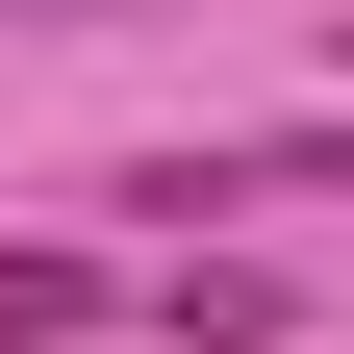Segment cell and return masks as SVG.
Returning a JSON list of instances; mask_svg holds the SVG:
<instances>
[{
	"label": "cell",
	"mask_w": 354,
	"mask_h": 354,
	"mask_svg": "<svg viewBox=\"0 0 354 354\" xmlns=\"http://www.w3.org/2000/svg\"><path fill=\"white\" fill-rule=\"evenodd\" d=\"M127 203H152V228H228V203H354V127H304V152H152Z\"/></svg>",
	"instance_id": "6da1fadb"
},
{
	"label": "cell",
	"mask_w": 354,
	"mask_h": 354,
	"mask_svg": "<svg viewBox=\"0 0 354 354\" xmlns=\"http://www.w3.org/2000/svg\"><path fill=\"white\" fill-rule=\"evenodd\" d=\"M51 329H102V253H0V354H51Z\"/></svg>",
	"instance_id": "7a4b0ae2"
}]
</instances>
